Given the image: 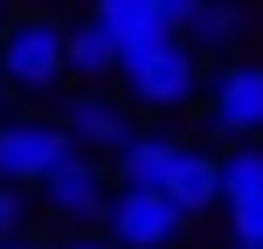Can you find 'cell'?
<instances>
[{
    "label": "cell",
    "mask_w": 263,
    "mask_h": 249,
    "mask_svg": "<svg viewBox=\"0 0 263 249\" xmlns=\"http://www.w3.org/2000/svg\"><path fill=\"white\" fill-rule=\"evenodd\" d=\"M0 69L14 90H55L69 76V28L55 14H21L0 35Z\"/></svg>",
    "instance_id": "2"
},
{
    "label": "cell",
    "mask_w": 263,
    "mask_h": 249,
    "mask_svg": "<svg viewBox=\"0 0 263 249\" xmlns=\"http://www.w3.org/2000/svg\"><path fill=\"white\" fill-rule=\"evenodd\" d=\"M222 208H229V242H256V236H263V194L222 201Z\"/></svg>",
    "instance_id": "14"
},
{
    "label": "cell",
    "mask_w": 263,
    "mask_h": 249,
    "mask_svg": "<svg viewBox=\"0 0 263 249\" xmlns=\"http://www.w3.org/2000/svg\"><path fill=\"white\" fill-rule=\"evenodd\" d=\"M97 21H104L125 49H139V42H153V35H180V28L159 14V0H97Z\"/></svg>",
    "instance_id": "10"
},
{
    "label": "cell",
    "mask_w": 263,
    "mask_h": 249,
    "mask_svg": "<svg viewBox=\"0 0 263 249\" xmlns=\"http://www.w3.org/2000/svg\"><path fill=\"white\" fill-rule=\"evenodd\" d=\"M159 14H166V21H173V28H180V35H187V21H194V14H201V0H159Z\"/></svg>",
    "instance_id": "16"
},
{
    "label": "cell",
    "mask_w": 263,
    "mask_h": 249,
    "mask_svg": "<svg viewBox=\"0 0 263 249\" xmlns=\"http://www.w3.org/2000/svg\"><path fill=\"white\" fill-rule=\"evenodd\" d=\"M0 249H42V242H21V236H7V242H0Z\"/></svg>",
    "instance_id": "19"
},
{
    "label": "cell",
    "mask_w": 263,
    "mask_h": 249,
    "mask_svg": "<svg viewBox=\"0 0 263 249\" xmlns=\"http://www.w3.org/2000/svg\"><path fill=\"white\" fill-rule=\"evenodd\" d=\"M166 194L180 201L187 215L215 208V201H222V159L201 152V145H180V159H173V173H166Z\"/></svg>",
    "instance_id": "9"
},
{
    "label": "cell",
    "mask_w": 263,
    "mask_h": 249,
    "mask_svg": "<svg viewBox=\"0 0 263 249\" xmlns=\"http://www.w3.org/2000/svg\"><path fill=\"white\" fill-rule=\"evenodd\" d=\"M180 145H187V139H173V131H132V139L118 145V159H111L118 187H166Z\"/></svg>",
    "instance_id": "8"
},
{
    "label": "cell",
    "mask_w": 263,
    "mask_h": 249,
    "mask_svg": "<svg viewBox=\"0 0 263 249\" xmlns=\"http://www.w3.org/2000/svg\"><path fill=\"white\" fill-rule=\"evenodd\" d=\"M7 104H14V83H7V69H0V118H7Z\"/></svg>",
    "instance_id": "18"
},
{
    "label": "cell",
    "mask_w": 263,
    "mask_h": 249,
    "mask_svg": "<svg viewBox=\"0 0 263 249\" xmlns=\"http://www.w3.org/2000/svg\"><path fill=\"white\" fill-rule=\"evenodd\" d=\"M236 249H263V236H256V242H236Z\"/></svg>",
    "instance_id": "20"
},
{
    "label": "cell",
    "mask_w": 263,
    "mask_h": 249,
    "mask_svg": "<svg viewBox=\"0 0 263 249\" xmlns=\"http://www.w3.org/2000/svg\"><path fill=\"white\" fill-rule=\"evenodd\" d=\"M194 215L166 194V187H118L104 208V236L118 249H180Z\"/></svg>",
    "instance_id": "3"
},
{
    "label": "cell",
    "mask_w": 263,
    "mask_h": 249,
    "mask_svg": "<svg viewBox=\"0 0 263 249\" xmlns=\"http://www.w3.org/2000/svg\"><path fill=\"white\" fill-rule=\"evenodd\" d=\"M49 249H118V242H111V236H83V228H77V236H63V242H49Z\"/></svg>",
    "instance_id": "17"
},
{
    "label": "cell",
    "mask_w": 263,
    "mask_h": 249,
    "mask_svg": "<svg viewBox=\"0 0 263 249\" xmlns=\"http://www.w3.org/2000/svg\"><path fill=\"white\" fill-rule=\"evenodd\" d=\"M118 76H125V90L139 97L145 111H180L187 97L201 90V55H194L187 35H153V42H139V49H125Z\"/></svg>",
    "instance_id": "1"
},
{
    "label": "cell",
    "mask_w": 263,
    "mask_h": 249,
    "mask_svg": "<svg viewBox=\"0 0 263 249\" xmlns=\"http://www.w3.org/2000/svg\"><path fill=\"white\" fill-rule=\"evenodd\" d=\"M208 125L229 139H263V63H229L208 90Z\"/></svg>",
    "instance_id": "6"
},
{
    "label": "cell",
    "mask_w": 263,
    "mask_h": 249,
    "mask_svg": "<svg viewBox=\"0 0 263 249\" xmlns=\"http://www.w3.org/2000/svg\"><path fill=\"white\" fill-rule=\"evenodd\" d=\"M21 222H28V187L0 180V242H7V236H21Z\"/></svg>",
    "instance_id": "15"
},
{
    "label": "cell",
    "mask_w": 263,
    "mask_h": 249,
    "mask_svg": "<svg viewBox=\"0 0 263 249\" xmlns=\"http://www.w3.org/2000/svg\"><path fill=\"white\" fill-rule=\"evenodd\" d=\"M0 35H7V21H0Z\"/></svg>",
    "instance_id": "21"
},
{
    "label": "cell",
    "mask_w": 263,
    "mask_h": 249,
    "mask_svg": "<svg viewBox=\"0 0 263 249\" xmlns=\"http://www.w3.org/2000/svg\"><path fill=\"white\" fill-rule=\"evenodd\" d=\"M111 180L118 173H104V159H90V152H69L63 166L42 180V201H49V215H63V222H104V208H111Z\"/></svg>",
    "instance_id": "5"
},
{
    "label": "cell",
    "mask_w": 263,
    "mask_h": 249,
    "mask_svg": "<svg viewBox=\"0 0 263 249\" xmlns=\"http://www.w3.org/2000/svg\"><path fill=\"white\" fill-rule=\"evenodd\" d=\"M250 194H263V145L242 139L236 152L222 159V201H250Z\"/></svg>",
    "instance_id": "12"
},
{
    "label": "cell",
    "mask_w": 263,
    "mask_h": 249,
    "mask_svg": "<svg viewBox=\"0 0 263 249\" xmlns=\"http://www.w3.org/2000/svg\"><path fill=\"white\" fill-rule=\"evenodd\" d=\"M236 28H242V14L229 7V0H201V14L187 21V42H194V49H229Z\"/></svg>",
    "instance_id": "13"
},
{
    "label": "cell",
    "mask_w": 263,
    "mask_h": 249,
    "mask_svg": "<svg viewBox=\"0 0 263 249\" xmlns=\"http://www.w3.org/2000/svg\"><path fill=\"white\" fill-rule=\"evenodd\" d=\"M63 125H69V139H77L83 152H111V159H118V145L132 139V118H125V104H111L104 90H83L77 104L63 111Z\"/></svg>",
    "instance_id": "7"
},
{
    "label": "cell",
    "mask_w": 263,
    "mask_h": 249,
    "mask_svg": "<svg viewBox=\"0 0 263 249\" xmlns=\"http://www.w3.org/2000/svg\"><path fill=\"white\" fill-rule=\"evenodd\" d=\"M118 63H125V42L111 35V28L97 21V14L69 28V69H77V76H90V83H97V76H111Z\"/></svg>",
    "instance_id": "11"
},
{
    "label": "cell",
    "mask_w": 263,
    "mask_h": 249,
    "mask_svg": "<svg viewBox=\"0 0 263 249\" xmlns=\"http://www.w3.org/2000/svg\"><path fill=\"white\" fill-rule=\"evenodd\" d=\"M69 152H83V145L69 139L63 118H7L0 125V180H14V187H42Z\"/></svg>",
    "instance_id": "4"
}]
</instances>
